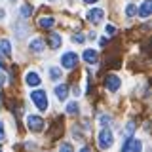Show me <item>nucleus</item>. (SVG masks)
Listing matches in <instances>:
<instances>
[{
  "label": "nucleus",
  "instance_id": "f257e3e1",
  "mask_svg": "<svg viewBox=\"0 0 152 152\" xmlns=\"http://www.w3.org/2000/svg\"><path fill=\"white\" fill-rule=\"evenodd\" d=\"M31 99H32V103L36 104V108L42 110V112H46L48 107H50L48 95H46V91H42V89H34V91H31Z\"/></svg>",
  "mask_w": 152,
  "mask_h": 152
},
{
  "label": "nucleus",
  "instance_id": "f03ea898",
  "mask_svg": "<svg viewBox=\"0 0 152 152\" xmlns=\"http://www.w3.org/2000/svg\"><path fill=\"white\" fill-rule=\"evenodd\" d=\"M97 142H99V148H101V150H108V148L112 146V142H114L112 131H110V129H107V127H104V129H101Z\"/></svg>",
  "mask_w": 152,
  "mask_h": 152
},
{
  "label": "nucleus",
  "instance_id": "7ed1b4c3",
  "mask_svg": "<svg viewBox=\"0 0 152 152\" xmlns=\"http://www.w3.org/2000/svg\"><path fill=\"white\" fill-rule=\"evenodd\" d=\"M104 86H107V89L110 93H116L122 86V78H118L116 74H108L107 78H104Z\"/></svg>",
  "mask_w": 152,
  "mask_h": 152
},
{
  "label": "nucleus",
  "instance_id": "20e7f679",
  "mask_svg": "<svg viewBox=\"0 0 152 152\" xmlns=\"http://www.w3.org/2000/svg\"><path fill=\"white\" fill-rule=\"evenodd\" d=\"M76 63H78V55H76L74 51H66V53H63V57H61V66H63V69H74Z\"/></svg>",
  "mask_w": 152,
  "mask_h": 152
},
{
  "label": "nucleus",
  "instance_id": "39448f33",
  "mask_svg": "<svg viewBox=\"0 0 152 152\" xmlns=\"http://www.w3.org/2000/svg\"><path fill=\"white\" fill-rule=\"evenodd\" d=\"M27 127L31 131H42L44 129V120H42L40 116H27Z\"/></svg>",
  "mask_w": 152,
  "mask_h": 152
},
{
  "label": "nucleus",
  "instance_id": "423d86ee",
  "mask_svg": "<svg viewBox=\"0 0 152 152\" xmlns=\"http://www.w3.org/2000/svg\"><path fill=\"white\" fill-rule=\"evenodd\" d=\"M104 15V12L101 8H93V10H89L88 12V21H91L93 25H97V23H101V19Z\"/></svg>",
  "mask_w": 152,
  "mask_h": 152
},
{
  "label": "nucleus",
  "instance_id": "0eeeda50",
  "mask_svg": "<svg viewBox=\"0 0 152 152\" xmlns=\"http://www.w3.org/2000/svg\"><path fill=\"white\" fill-rule=\"evenodd\" d=\"M61 42H63L61 34H57V32H50V34H48V44H50L51 50H57V48L61 46Z\"/></svg>",
  "mask_w": 152,
  "mask_h": 152
},
{
  "label": "nucleus",
  "instance_id": "6e6552de",
  "mask_svg": "<svg viewBox=\"0 0 152 152\" xmlns=\"http://www.w3.org/2000/svg\"><path fill=\"white\" fill-rule=\"evenodd\" d=\"M150 12H152V0H142V4H141V8H139V17L146 19V17L150 15Z\"/></svg>",
  "mask_w": 152,
  "mask_h": 152
},
{
  "label": "nucleus",
  "instance_id": "1a4fd4ad",
  "mask_svg": "<svg viewBox=\"0 0 152 152\" xmlns=\"http://www.w3.org/2000/svg\"><path fill=\"white\" fill-rule=\"evenodd\" d=\"M25 82H27L28 86H40L42 78L38 76V72H34V70H28V72L25 74Z\"/></svg>",
  "mask_w": 152,
  "mask_h": 152
},
{
  "label": "nucleus",
  "instance_id": "9d476101",
  "mask_svg": "<svg viewBox=\"0 0 152 152\" xmlns=\"http://www.w3.org/2000/svg\"><path fill=\"white\" fill-rule=\"evenodd\" d=\"M28 48H31V51H34V53H40V51L44 50V40H42V38H32Z\"/></svg>",
  "mask_w": 152,
  "mask_h": 152
},
{
  "label": "nucleus",
  "instance_id": "9b49d317",
  "mask_svg": "<svg viewBox=\"0 0 152 152\" xmlns=\"http://www.w3.org/2000/svg\"><path fill=\"white\" fill-rule=\"evenodd\" d=\"M55 95H57V99H59V101H65L66 95H69V86H66V84L57 86V88H55Z\"/></svg>",
  "mask_w": 152,
  "mask_h": 152
},
{
  "label": "nucleus",
  "instance_id": "f8f14e48",
  "mask_svg": "<svg viewBox=\"0 0 152 152\" xmlns=\"http://www.w3.org/2000/svg\"><path fill=\"white\" fill-rule=\"evenodd\" d=\"M55 25V19L53 17H40V19H38V27H40V28H51V27H53Z\"/></svg>",
  "mask_w": 152,
  "mask_h": 152
},
{
  "label": "nucleus",
  "instance_id": "ddd939ff",
  "mask_svg": "<svg viewBox=\"0 0 152 152\" xmlns=\"http://www.w3.org/2000/svg\"><path fill=\"white\" fill-rule=\"evenodd\" d=\"M141 150H142L141 139H135V137H133L131 142H129V146H127V152H141Z\"/></svg>",
  "mask_w": 152,
  "mask_h": 152
},
{
  "label": "nucleus",
  "instance_id": "4468645a",
  "mask_svg": "<svg viewBox=\"0 0 152 152\" xmlns=\"http://www.w3.org/2000/svg\"><path fill=\"white\" fill-rule=\"evenodd\" d=\"M84 61L86 63H95V61H97V51L95 50H86L84 51Z\"/></svg>",
  "mask_w": 152,
  "mask_h": 152
},
{
  "label": "nucleus",
  "instance_id": "2eb2a0df",
  "mask_svg": "<svg viewBox=\"0 0 152 152\" xmlns=\"http://www.w3.org/2000/svg\"><path fill=\"white\" fill-rule=\"evenodd\" d=\"M0 51L4 55H10L12 53V46H10V40H0Z\"/></svg>",
  "mask_w": 152,
  "mask_h": 152
},
{
  "label": "nucleus",
  "instance_id": "dca6fc26",
  "mask_svg": "<svg viewBox=\"0 0 152 152\" xmlns=\"http://www.w3.org/2000/svg\"><path fill=\"white\" fill-rule=\"evenodd\" d=\"M133 131H135V124H133V122H127V126L124 127V137H126V139H129V137L133 135Z\"/></svg>",
  "mask_w": 152,
  "mask_h": 152
},
{
  "label": "nucleus",
  "instance_id": "f3484780",
  "mask_svg": "<svg viewBox=\"0 0 152 152\" xmlns=\"http://www.w3.org/2000/svg\"><path fill=\"white\" fill-rule=\"evenodd\" d=\"M31 13H32V6L31 4H23L21 6V17L27 19V17H31Z\"/></svg>",
  "mask_w": 152,
  "mask_h": 152
},
{
  "label": "nucleus",
  "instance_id": "a211bd4d",
  "mask_svg": "<svg viewBox=\"0 0 152 152\" xmlns=\"http://www.w3.org/2000/svg\"><path fill=\"white\" fill-rule=\"evenodd\" d=\"M50 78L51 80H59L61 78V69L59 66H51L50 69Z\"/></svg>",
  "mask_w": 152,
  "mask_h": 152
},
{
  "label": "nucleus",
  "instance_id": "6ab92c4d",
  "mask_svg": "<svg viewBox=\"0 0 152 152\" xmlns=\"http://www.w3.org/2000/svg\"><path fill=\"white\" fill-rule=\"evenodd\" d=\"M78 103H69V104H66V114H78Z\"/></svg>",
  "mask_w": 152,
  "mask_h": 152
},
{
  "label": "nucleus",
  "instance_id": "aec40b11",
  "mask_svg": "<svg viewBox=\"0 0 152 152\" xmlns=\"http://www.w3.org/2000/svg\"><path fill=\"white\" fill-rule=\"evenodd\" d=\"M135 13H137V6H135V4H127V6H126V15L133 17Z\"/></svg>",
  "mask_w": 152,
  "mask_h": 152
},
{
  "label": "nucleus",
  "instance_id": "412c9836",
  "mask_svg": "<svg viewBox=\"0 0 152 152\" xmlns=\"http://www.w3.org/2000/svg\"><path fill=\"white\" fill-rule=\"evenodd\" d=\"M110 120H112V118L108 116V114H101V116H99V122H101V126H104V127L110 124Z\"/></svg>",
  "mask_w": 152,
  "mask_h": 152
},
{
  "label": "nucleus",
  "instance_id": "4be33fe9",
  "mask_svg": "<svg viewBox=\"0 0 152 152\" xmlns=\"http://www.w3.org/2000/svg\"><path fill=\"white\" fill-rule=\"evenodd\" d=\"M59 152H72V145H69V142H61Z\"/></svg>",
  "mask_w": 152,
  "mask_h": 152
},
{
  "label": "nucleus",
  "instance_id": "5701e85b",
  "mask_svg": "<svg viewBox=\"0 0 152 152\" xmlns=\"http://www.w3.org/2000/svg\"><path fill=\"white\" fill-rule=\"evenodd\" d=\"M104 32H107L108 36H112L114 32H116V28H114V25H107V27H104Z\"/></svg>",
  "mask_w": 152,
  "mask_h": 152
},
{
  "label": "nucleus",
  "instance_id": "b1692460",
  "mask_svg": "<svg viewBox=\"0 0 152 152\" xmlns=\"http://www.w3.org/2000/svg\"><path fill=\"white\" fill-rule=\"evenodd\" d=\"M84 40H86L84 34H74V36H72V42H78V44H82Z\"/></svg>",
  "mask_w": 152,
  "mask_h": 152
},
{
  "label": "nucleus",
  "instance_id": "393cba45",
  "mask_svg": "<svg viewBox=\"0 0 152 152\" xmlns=\"http://www.w3.org/2000/svg\"><path fill=\"white\" fill-rule=\"evenodd\" d=\"M4 137H6V133H4V124L0 122V141H2Z\"/></svg>",
  "mask_w": 152,
  "mask_h": 152
},
{
  "label": "nucleus",
  "instance_id": "a878e982",
  "mask_svg": "<svg viewBox=\"0 0 152 152\" xmlns=\"http://www.w3.org/2000/svg\"><path fill=\"white\" fill-rule=\"evenodd\" d=\"M6 82V80H4V76H0V88H2V84Z\"/></svg>",
  "mask_w": 152,
  "mask_h": 152
},
{
  "label": "nucleus",
  "instance_id": "bb28decb",
  "mask_svg": "<svg viewBox=\"0 0 152 152\" xmlns=\"http://www.w3.org/2000/svg\"><path fill=\"white\" fill-rule=\"evenodd\" d=\"M80 152H91V150H89V148H88V146H84V148H82V150H80Z\"/></svg>",
  "mask_w": 152,
  "mask_h": 152
},
{
  "label": "nucleus",
  "instance_id": "cd10ccee",
  "mask_svg": "<svg viewBox=\"0 0 152 152\" xmlns=\"http://www.w3.org/2000/svg\"><path fill=\"white\" fill-rule=\"evenodd\" d=\"M86 4H93V2H97V0H84Z\"/></svg>",
  "mask_w": 152,
  "mask_h": 152
},
{
  "label": "nucleus",
  "instance_id": "c85d7f7f",
  "mask_svg": "<svg viewBox=\"0 0 152 152\" xmlns=\"http://www.w3.org/2000/svg\"><path fill=\"white\" fill-rule=\"evenodd\" d=\"M0 69H4V63H2V59H0Z\"/></svg>",
  "mask_w": 152,
  "mask_h": 152
},
{
  "label": "nucleus",
  "instance_id": "c756f323",
  "mask_svg": "<svg viewBox=\"0 0 152 152\" xmlns=\"http://www.w3.org/2000/svg\"><path fill=\"white\" fill-rule=\"evenodd\" d=\"M0 152H2V148H0Z\"/></svg>",
  "mask_w": 152,
  "mask_h": 152
}]
</instances>
